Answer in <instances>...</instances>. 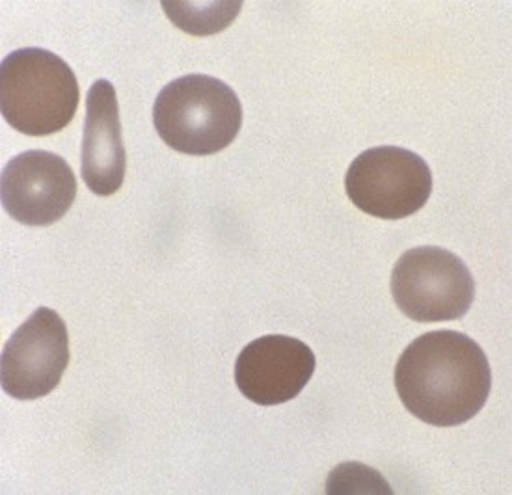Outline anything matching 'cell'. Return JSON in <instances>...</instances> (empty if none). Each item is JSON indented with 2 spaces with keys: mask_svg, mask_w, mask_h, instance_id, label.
Masks as SVG:
<instances>
[{
  "mask_svg": "<svg viewBox=\"0 0 512 495\" xmlns=\"http://www.w3.org/2000/svg\"><path fill=\"white\" fill-rule=\"evenodd\" d=\"M82 179L97 196H112L123 185L127 155L123 148L120 107L114 84L94 82L86 97L82 136Z\"/></svg>",
  "mask_w": 512,
  "mask_h": 495,
  "instance_id": "cell-9",
  "label": "cell"
},
{
  "mask_svg": "<svg viewBox=\"0 0 512 495\" xmlns=\"http://www.w3.org/2000/svg\"><path fill=\"white\" fill-rule=\"evenodd\" d=\"M66 322L49 308H38L23 322L0 356V384L19 401H34L53 391L68 367Z\"/></svg>",
  "mask_w": 512,
  "mask_h": 495,
  "instance_id": "cell-6",
  "label": "cell"
},
{
  "mask_svg": "<svg viewBox=\"0 0 512 495\" xmlns=\"http://www.w3.org/2000/svg\"><path fill=\"white\" fill-rule=\"evenodd\" d=\"M81 99L73 69L56 54L27 47L0 64V112L19 133L49 136L68 127Z\"/></svg>",
  "mask_w": 512,
  "mask_h": 495,
  "instance_id": "cell-2",
  "label": "cell"
},
{
  "mask_svg": "<svg viewBox=\"0 0 512 495\" xmlns=\"http://www.w3.org/2000/svg\"><path fill=\"white\" fill-rule=\"evenodd\" d=\"M77 198V177L60 155L32 149L2 170L0 200L19 224L43 228L58 222Z\"/></svg>",
  "mask_w": 512,
  "mask_h": 495,
  "instance_id": "cell-7",
  "label": "cell"
},
{
  "mask_svg": "<svg viewBox=\"0 0 512 495\" xmlns=\"http://www.w3.org/2000/svg\"><path fill=\"white\" fill-rule=\"evenodd\" d=\"M395 388L406 410L434 427H459L483 410L492 373L472 337L438 330L421 335L401 354Z\"/></svg>",
  "mask_w": 512,
  "mask_h": 495,
  "instance_id": "cell-1",
  "label": "cell"
},
{
  "mask_svg": "<svg viewBox=\"0 0 512 495\" xmlns=\"http://www.w3.org/2000/svg\"><path fill=\"white\" fill-rule=\"evenodd\" d=\"M391 295L412 321H457L472 308L475 281L457 255L421 246L408 250L395 263Z\"/></svg>",
  "mask_w": 512,
  "mask_h": 495,
  "instance_id": "cell-4",
  "label": "cell"
},
{
  "mask_svg": "<svg viewBox=\"0 0 512 495\" xmlns=\"http://www.w3.org/2000/svg\"><path fill=\"white\" fill-rule=\"evenodd\" d=\"M345 188L352 203L367 215L401 220L418 213L431 198V168L414 151L371 148L352 161Z\"/></svg>",
  "mask_w": 512,
  "mask_h": 495,
  "instance_id": "cell-5",
  "label": "cell"
},
{
  "mask_svg": "<svg viewBox=\"0 0 512 495\" xmlns=\"http://www.w3.org/2000/svg\"><path fill=\"white\" fill-rule=\"evenodd\" d=\"M315 354L287 335H265L248 343L235 362L237 388L259 406L293 401L315 373Z\"/></svg>",
  "mask_w": 512,
  "mask_h": 495,
  "instance_id": "cell-8",
  "label": "cell"
},
{
  "mask_svg": "<svg viewBox=\"0 0 512 495\" xmlns=\"http://www.w3.org/2000/svg\"><path fill=\"white\" fill-rule=\"evenodd\" d=\"M153 123L164 144L192 157L228 148L243 125V105L226 82L185 75L166 84L153 105Z\"/></svg>",
  "mask_w": 512,
  "mask_h": 495,
  "instance_id": "cell-3",
  "label": "cell"
},
{
  "mask_svg": "<svg viewBox=\"0 0 512 495\" xmlns=\"http://www.w3.org/2000/svg\"><path fill=\"white\" fill-rule=\"evenodd\" d=\"M177 28L192 36H209L230 27L243 2H162Z\"/></svg>",
  "mask_w": 512,
  "mask_h": 495,
  "instance_id": "cell-10",
  "label": "cell"
}]
</instances>
